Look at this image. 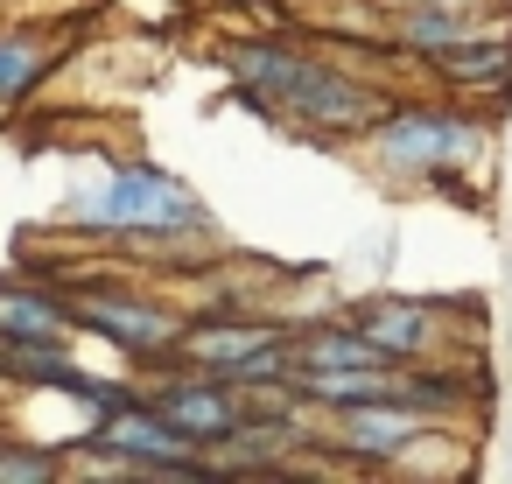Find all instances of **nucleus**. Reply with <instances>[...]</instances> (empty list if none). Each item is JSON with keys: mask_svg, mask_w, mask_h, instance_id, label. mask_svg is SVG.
Listing matches in <instances>:
<instances>
[{"mask_svg": "<svg viewBox=\"0 0 512 484\" xmlns=\"http://www.w3.org/2000/svg\"><path fill=\"white\" fill-rule=\"evenodd\" d=\"M64 218H71L78 232H92V239H183V232H211L204 197H197L183 176L155 169V162H120V169H106Z\"/></svg>", "mask_w": 512, "mask_h": 484, "instance_id": "obj_1", "label": "nucleus"}, {"mask_svg": "<svg viewBox=\"0 0 512 484\" xmlns=\"http://www.w3.org/2000/svg\"><path fill=\"white\" fill-rule=\"evenodd\" d=\"M477 148H484V120L470 106H393L372 127V155L393 176H449L477 162Z\"/></svg>", "mask_w": 512, "mask_h": 484, "instance_id": "obj_2", "label": "nucleus"}, {"mask_svg": "<svg viewBox=\"0 0 512 484\" xmlns=\"http://www.w3.org/2000/svg\"><path fill=\"white\" fill-rule=\"evenodd\" d=\"M288 337L295 330H281L267 316L225 309V316H197L169 365H197V372H218V379H239V386H267V379H288V365H295Z\"/></svg>", "mask_w": 512, "mask_h": 484, "instance_id": "obj_3", "label": "nucleus"}, {"mask_svg": "<svg viewBox=\"0 0 512 484\" xmlns=\"http://www.w3.org/2000/svg\"><path fill=\"white\" fill-rule=\"evenodd\" d=\"M71 316H78L85 337L127 351L141 365H169L183 330H190L176 309H162L155 295H127V288H71Z\"/></svg>", "mask_w": 512, "mask_h": 484, "instance_id": "obj_4", "label": "nucleus"}, {"mask_svg": "<svg viewBox=\"0 0 512 484\" xmlns=\"http://www.w3.org/2000/svg\"><path fill=\"white\" fill-rule=\"evenodd\" d=\"M386 113H393V99H386L379 85H365V78H351L344 64H323V57H309V64L295 71L288 99L274 106V120H295V127H309V134H372Z\"/></svg>", "mask_w": 512, "mask_h": 484, "instance_id": "obj_5", "label": "nucleus"}, {"mask_svg": "<svg viewBox=\"0 0 512 484\" xmlns=\"http://www.w3.org/2000/svg\"><path fill=\"white\" fill-rule=\"evenodd\" d=\"M148 400H155L183 435H197L204 449H218L232 428L253 421V386L218 379V372H197V365H162V379L148 386Z\"/></svg>", "mask_w": 512, "mask_h": 484, "instance_id": "obj_6", "label": "nucleus"}, {"mask_svg": "<svg viewBox=\"0 0 512 484\" xmlns=\"http://www.w3.org/2000/svg\"><path fill=\"white\" fill-rule=\"evenodd\" d=\"M428 428H442V414H428V407H414V400H365V407H344V414H330L323 421V442L330 449H344V456H358V463H393L414 435H428Z\"/></svg>", "mask_w": 512, "mask_h": 484, "instance_id": "obj_7", "label": "nucleus"}, {"mask_svg": "<svg viewBox=\"0 0 512 484\" xmlns=\"http://www.w3.org/2000/svg\"><path fill=\"white\" fill-rule=\"evenodd\" d=\"M477 29H491L477 8H449V0H400V8H386V43L407 50L414 64H435L442 50L470 43Z\"/></svg>", "mask_w": 512, "mask_h": 484, "instance_id": "obj_8", "label": "nucleus"}, {"mask_svg": "<svg viewBox=\"0 0 512 484\" xmlns=\"http://www.w3.org/2000/svg\"><path fill=\"white\" fill-rule=\"evenodd\" d=\"M351 323H365V330L386 344V358H400V365H435V358H442V344H435L442 309H435V302H414V295H372V302L351 309Z\"/></svg>", "mask_w": 512, "mask_h": 484, "instance_id": "obj_9", "label": "nucleus"}, {"mask_svg": "<svg viewBox=\"0 0 512 484\" xmlns=\"http://www.w3.org/2000/svg\"><path fill=\"white\" fill-rule=\"evenodd\" d=\"M428 78H435L442 92H456V99H491V92H505V85H512V29H477L470 43L442 50V57L428 64Z\"/></svg>", "mask_w": 512, "mask_h": 484, "instance_id": "obj_10", "label": "nucleus"}, {"mask_svg": "<svg viewBox=\"0 0 512 484\" xmlns=\"http://www.w3.org/2000/svg\"><path fill=\"white\" fill-rule=\"evenodd\" d=\"M57 57H64V36H57V29L22 22V29L8 36V50H0V99H8V113H22V106L36 99V85L57 71Z\"/></svg>", "mask_w": 512, "mask_h": 484, "instance_id": "obj_11", "label": "nucleus"}, {"mask_svg": "<svg viewBox=\"0 0 512 484\" xmlns=\"http://www.w3.org/2000/svg\"><path fill=\"white\" fill-rule=\"evenodd\" d=\"M0 330L15 337H71L78 316H71V288H36V281H8L0 288Z\"/></svg>", "mask_w": 512, "mask_h": 484, "instance_id": "obj_12", "label": "nucleus"}, {"mask_svg": "<svg viewBox=\"0 0 512 484\" xmlns=\"http://www.w3.org/2000/svg\"><path fill=\"white\" fill-rule=\"evenodd\" d=\"M288 351H295V365H379L386 358V344L365 330V323H316V330H295L288 337ZM288 365V372H295Z\"/></svg>", "mask_w": 512, "mask_h": 484, "instance_id": "obj_13", "label": "nucleus"}, {"mask_svg": "<svg viewBox=\"0 0 512 484\" xmlns=\"http://www.w3.org/2000/svg\"><path fill=\"white\" fill-rule=\"evenodd\" d=\"M71 449H36V442H8L0 449V477L8 484H57V477H71V463H64Z\"/></svg>", "mask_w": 512, "mask_h": 484, "instance_id": "obj_14", "label": "nucleus"}, {"mask_svg": "<svg viewBox=\"0 0 512 484\" xmlns=\"http://www.w3.org/2000/svg\"><path fill=\"white\" fill-rule=\"evenodd\" d=\"M449 8H484V0H449Z\"/></svg>", "mask_w": 512, "mask_h": 484, "instance_id": "obj_15", "label": "nucleus"}]
</instances>
